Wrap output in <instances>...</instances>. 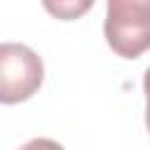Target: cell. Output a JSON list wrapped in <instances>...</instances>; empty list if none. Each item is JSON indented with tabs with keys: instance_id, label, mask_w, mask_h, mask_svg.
I'll return each instance as SVG.
<instances>
[{
	"instance_id": "cell-1",
	"label": "cell",
	"mask_w": 150,
	"mask_h": 150,
	"mask_svg": "<svg viewBox=\"0 0 150 150\" xmlns=\"http://www.w3.org/2000/svg\"><path fill=\"white\" fill-rule=\"evenodd\" d=\"M103 35L122 59H138L150 49V0H105Z\"/></svg>"
},
{
	"instance_id": "cell-2",
	"label": "cell",
	"mask_w": 150,
	"mask_h": 150,
	"mask_svg": "<svg viewBox=\"0 0 150 150\" xmlns=\"http://www.w3.org/2000/svg\"><path fill=\"white\" fill-rule=\"evenodd\" d=\"M45 80V63L28 45L0 42V103L28 101Z\"/></svg>"
},
{
	"instance_id": "cell-3",
	"label": "cell",
	"mask_w": 150,
	"mask_h": 150,
	"mask_svg": "<svg viewBox=\"0 0 150 150\" xmlns=\"http://www.w3.org/2000/svg\"><path fill=\"white\" fill-rule=\"evenodd\" d=\"M42 7L59 21H75L94 7V0H42Z\"/></svg>"
},
{
	"instance_id": "cell-4",
	"label": "cell",
	"mask_w": 150,
	"mask_h": 150,
	"mask_svg": "<svg viewBox=\"0 0 150 150\" xmlns=\"http://www.w3.org/2000/svg\"><path fill=\"white\" fill-rule=\"evenodd\" d=\"M143 91H145V127L150 134V68L143 75Z\"/></svg>"
}]
</instances>
